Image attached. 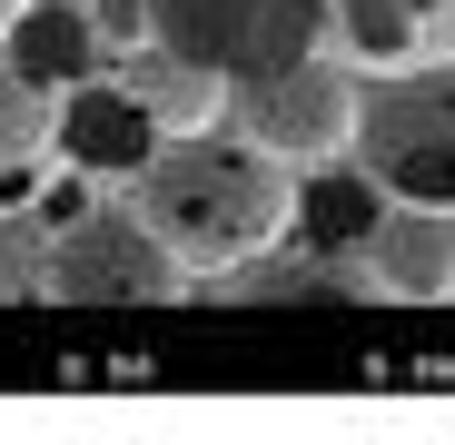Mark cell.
Segmentation results:
<instances>
[{
	"instance_id": "30bf717a",
	"label": "cell",
	"mask_w": 455,
	"mask_h": 445,
	"mask_svg": "<svg viewBox=\"0 0 455 445\" xmlns=\"http://www.w3.org/2000/svg\"><path fill=\"white\" fill-rule=\"evenodd\" d=\"M387 228V179L376 169H327L297 188V238H307L317 258H366V238Z\"/></svg>"
},
{
	"instance_id": "7a4b0ae2",
	"label": "cell",
	"mask_w": 455,
	"mask_h": 445,
	"mask_svg": "<svg viewBox=\"0 0 455 445\" xmlns=\"http://www.w3.org/2000/svg\"><path fill=\"white\" fill-rule=\"evenodd\" d=\"M148 50H179L248 90L307 50H337V0H148Z\"/></svg>"
},
{
	"instance_id": "52a82bcc",
	"label": "cell",
	"mask_w": 455,
	"mask_h": 445,
	"mask_svg": "<svg viewBox=\"0 0 455 445\" xmlns=\"http://www.w3.org/2000/svg\"><path fill=\"white\" fill-rule=\"evenodd\" d=\"M50 169H60V99L30 90L11 60H0V218H20L50 198Z\"/></svg>"
},
{
	"instance_id": "8fae6325",
	"label": "cell",
	"mask_w": 455,
	"mask_h": 445,
	"mask_svg": "<svg viewBox=\"0 0 455 445\" xmlns=\"http://www.w3.org/2000/svg\"><path fill=\"white\" fill-rule=\"evenodd\" d=\"M337 50L356 69H416L435 50V30L406 11V0H337Z\"/></svg>"
},
{
	"instance_id": "5bb4252c",
	"label": "cell",
	"mask_w": 455,
	"mask_h": 445,
	"mask_svg": "<svg viewBox=\"0 0 455 445\" xmlns=\"http://www.w3.org/2000/svg\"><path fill=\"white\" fill-rule=\"evenodd\" d=\"M20 11H30V0H0V40H11V20H20Z\"/></svg>"
},
{
	"instance_id": "5b68a950",
	"label": "cell",
	"mask_w": 455,
	"mask_h": 445,
	"mask_svg": "<svg viewBox=\"0 0 455 445\" xmlns=\"http://www.w3.org/2000/svg\"><path fill=\"white\" fill-rule=\"evenodd\" d=\"M179 258L169 238L148 228L139 208H100V218H69L50 238V297H90V307H159L179 297Z\"/></svg>"
},
{
	"instance_id": "4fadbf2b",
	"label": "cell",
	"mask_w": 455,
	"mask_h": 445,
	"mask_svg": "<svg viewBox=\"0 0 455 445\" xmlns=\"http://www.w3.org/2000/svg\"><path fill=\"white\" fill-rule=\"evenodd\" d=\"M406 11H416L426 30H445V20H455V0H406Z\"/></svg>"
},
{
	"instance_id": "277c9868",
	"label": "cell",
	"mask_w": 455,
	"mask_h": 445,
	"mask_svg": "<svg viewBox=\"0 0 455 445\" xmlns=\"http://www.w3.org/2000/svg\"><path fill=\"white\" fill-rule=\"evenodd\" d=\"M228 119H238V129H258V139L277 148V159L317 169V159H337V148L356 139V119H366L356 60H347V50H307V60L267 69V80L228 90Z\"/></svg>"
},
{
	"instance_id": "8992f818",
	"label": "cell",
	"mask_w": 455,
	"mask_h": 445,
	"mask_svg": "<svg viewBox=\"0 0 455 445\" xmlns=\"http://www.w3.org/2000/svg\"><path fill=\"white\" fill-rule=\"evenodd\" d=\"M169 148V119H159V99H148L139 80H80L60 99V169H80V179H139L148 159Z\"/></svg>"
},
{
	"instance_id": "3957f363",
	"label": "cell",
	"mask_w": 455,
	"mask_h": 445,
	"mask_svg": "<svg viewBox=\"0 0 455 445\" xmlns=\"http://www.w3.org/2000/svg\"><path fill=\"white\" fill-rule=\"evenodd\" d=\"M356 148H366V169L387 179V198L455 208V60L376 69L366 119H356Z\"/></svg>"
},
{
	"instance_id": "ba28073f",
	"label": "cell",
	"mask_w": 455,
	"mask_h": 445,
	"mask_svg": "<svg viewBox=\"0 0 455 445\" xmlns=\"http://www.w3.org/2000/svg\"><path fill=\"white\" fill-rule=\"evenodd\" d=\"M0 60L20 69L30 90H50V99H69L80 80H100V20L90 11H69V0H30V11L11 20V40H0Z\"/></svg>"
},
{
	"instance_id": "6da1fadb",
	"label": "cell",
	"mask_w": 455,
	"mask_h": 445,
	"mask_svg": "<svg viewBox=\"0 0 455 445\" xmlns=\"http://www.w3.org/2000/svg\"><path fill=\"white\" fill-rule=\"evenodd\" d=\"M287 169L297 159H277L258 129L198 119V129H179L159 159L129 179V208L169 238V258L188 277H218V267H248L267 238L297 228V179Z\"/></svg>"
},
{
	"instance_id": "9c48e42d",
	"label": "cell",
	"mask_w": 455,
	"mask_h": 445,
	"mask_svg": "<svg viewBox=\"0 0 455 445\" xmlns=\"http://www.w3.org/2000/svg\"><path fill=\"white\" fill-rule=\"evenodd\" d=\"M366 267L387 297H445L455 287V208H387V228L366 238Z\"/></svg>"
},
{
	"instance_id": "7c38bea8",
	"label": "cell",
	"mask_w": 455,
	"mask_h": 445,
	"mask_svg": "<svg viewBox=\"0 0 455 445\" xmlns=\"http://www.w3.org/2000/svg\"><path fill=\"white\" fill-rule=\"evenodd\" d=\"M0 297H50V248H30L11 218H0Z\"/></svg>"
}]
</instances>
